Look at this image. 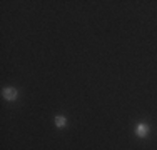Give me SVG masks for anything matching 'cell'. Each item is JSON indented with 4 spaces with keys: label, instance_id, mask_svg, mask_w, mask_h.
Wrapping results in <instances>:
<instances>
[{
    "label": "cell",
    "instance_id": "obj_2",
    "mask_svg": "<svg viewBox=\"0 0 157 150\" xmlns=\"http://www.w3.org/2000/svg\"><path fill=\"white\" fill-rule=\"evenodd\" d=\"M3 97H5V100H10V102H13V100L17 99V90L13 88V87L3 88Z\"/></svg>",
    "mask_w": 157,
    "mask_h": 150
},
{
    "label": "cell",
    "instance_id": "obj_3",
    "mask_svg": "<svg viewBox=\"0 0 157 150\" xmlns=\"http://www.w3.org/2000/svg\"><path fill=\"white\" fill-rule=\"evenodd\" d=\"M55 125H57L59 129H63V127L67 125V118H65V117H62V115L55 117Z\"/></svg>",
    "mask_w": 157,
    "mask_h": 150
},
{
    "label": "cell",
    "instance_id": "obj_1",
    "mask_svg": "<svg viewBox=\"0 0 157 150\" xmlns=\"http://www.w3.org/2000/svg\"><path fill=\"white\" fill-rule=\"evenodd\" d=\"M136 135L137 137H140V138H145L149 135V125L145 122H142L139 123V125L136 127Z\"/></svg>",
    "mask_w": 157,
    "mask_h": 150
}]
</instances>
